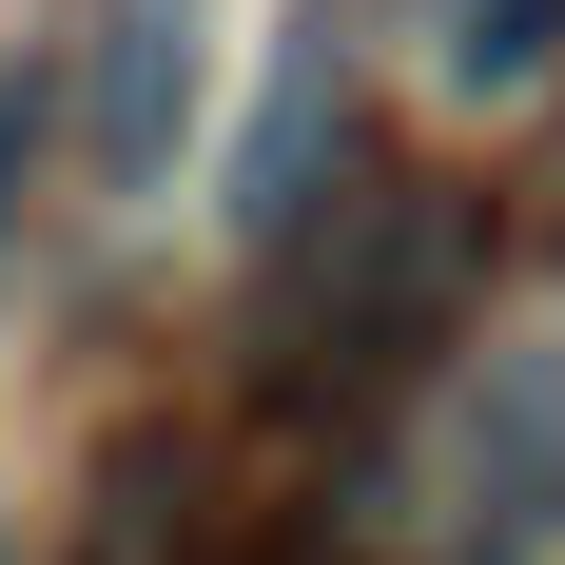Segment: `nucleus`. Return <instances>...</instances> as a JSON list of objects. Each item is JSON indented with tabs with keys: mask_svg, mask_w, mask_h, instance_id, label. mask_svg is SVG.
I'll return each instance as SVG.
<instances>
[{
	"mask_svg": "<svg viewBox=\"0 0 565 565\" xmlns=\"http://www.w3.org/2000/svg\"><path fill=\"white\" fill-rule=\"evenodd\" d=\"M449 292H468V195L449 175H371V195H332V254L292 292V371H391V351L449 332Z\"/></svg>",
	"mask_w": 565,
	"mask_h": 565,
	"instance_id": "obj_1",
	"label": "nucleus"
},
{
	"mask_svg": "<svg viewBox=\"0 0 565 565\" xmlns=\"http://www.w3.org/2000/svg\"><path fill=\"white\" fill-rule=\"evenodd\" d=\"M429 508H449V565H546L565 546V351H488L449 391Z\"/></svg>",
	"mask_w": 565,
	"mask_h": 565,
	"instance_id": "obj_2",
	"label": "nucleus"
},
{
	"mask_svg": "<svg viewBox=\"0 0 565 565\" xmlns=\"http://www.w3.org/2000/svg\"><path fill=\"white\" fill-rule=\"evenodd\" d=\"M195 98H215V0H98V58H78V157H98V195H157L195 157Z\"/></svg>",
	"mask_w": 565,
	"mask_h": 565,
	"instance_id": "obj_3",
	"label": "nucleus"
},
{
	"mask_svg": "<svg viewBox=\"0 0 565 565\" xmlns=\"http://www.w3.org/2000/svg\"><path fill=\"white\" fill-rule=\"evenodd\" d=\"M312 157H332V40H292V78H274V117H254V157H234V234H312Z\"/></svg>",
	"mask_w": 565,
	"mask_h": 565,
	"instance_id": "obj_4",
	"label": "nucleus"
},
{
	"mask_svg": "<svg viewBox=\"0 0 565 565\" xmlns=\"http://www.w3.org/2000/svg\"><path fill=\"white\" fill-rule=\"evenodd\" d=\"M546 40H565V0H449V78H468V98L546 78Z\"/></svg>",
	"mask_w": 565,
	"mask_h": 565,
	"instance_id": "obj_5",
	"label": "nucleus"
}]
</instances>
